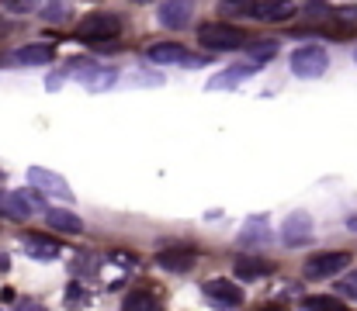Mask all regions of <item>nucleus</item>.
I'll return each instance as SVG.
<instances>
[{
    "label": "nucleus",
    "mask_w": 357,
    "mask_h": 311,
    "mask_svg": "<svg viewBox=\"0 0 357 311\" xmlns=\"http://www.w3.org/2000/svg\"><path fill=\"white\" fill-rule=\"evenodd\" d=\"M198 45L212 49V52H236L246 45V31L239 24H226V21H212L198 28Z\"/></svg>",
    "instance_id": "obj_1"
},
{
    "label": "nucleus",
    "mask_w": 357,
    "mask_h": 311,
    "mask_svg": "<svg viewBox=\"0 0 357 311\" xmlns=\"http://www.w3.org/2000/svg\"><path fill=\"white\" fill-rule=\"evenodd\" d=\"M119 31H121L119 14H87L77 24V38L80 42H91V45H105V42L119 38Z\"/></svg>",
    "instance_id": "obj_2"
},
{
    "label": "nucleus",
    "mask_w": 357,
    "mask_h": 311,
    "mask_svg": "<svg viewBox=\"0 0 357 311\" xmlns=\"http://www.w3.org/2000/svg\"><path fill=\"white\" fill-rule=\"evenodd\" d=\"M326 70H330V56H326V49H319V45H302V49L291 52V73H295V77H302V80H316V77H323Z\"/></svg>",
    "instance_id": "obj_3"
},
{
    "label": "nucleus",
    "mask_w": 357,
    "mask_h": 311,
    "mask_svg": "<svg viewBox=\"0 0 357 311\" xmlns=\"http://www.w3.org/2000/svg\"><path fill=\"white\" fill-rule=\"evenodd\" d=\"M344 266H351V253H316L305 263V277L309 280H330L337 277Z\"/></svg>",
    "instance_id": "obj_4"
},
{
    "label": "nucleus",
    "mask_w": 357,
    "mask_h": 311,
    "mask_svg": "<svg viewBox=\"0 0 357 311\" xmlns=\"http://www.w3.org/2000/svg\"><path fill=\"white\" fill-rule=\"evenodd\" d=\"M146 59L149 63H181V66H205V56H188L184 45L177 42H156L146 49Z\"/></svg>",
    "instance_id": "obj_5"
},
{
    "label": "nucleus",
    "mask_w": 357,
    "mask_h": 311,
    "mask_svg": "<svg viewBox=\"0 0 357 311\" xmlns=\"http://www.w3.org/2000/svg\"><path fill=\"white\" fill-rule=\"evenodd\" d=\"M28 184H35L38 191H45V194H52V198H59V201H73V191L66 187V180L59 177V173H52V170H45V166H31L28 170Z\"/></svg>",
    "instance_id": "obj_6"
},
{
    "label": "nucleus",
    "mask_w": 357,
    "mask_h": 311,
    "mask_svg": "<svg viewBox=\"0 0 357 311\" xmlns=\"http://www.w3.org/2000/svg\"><path fill=\"white\" fill-rule=\"evenodd\" d=\"M281 239H284V246H305L309 239H312V218L305 214V211H291L284 221H281Z\"/></svg>",
    "instance_id": "obj_7"
},
{
    "label": "nucleus",
    "mask_w": 357,
    "mask_h": 311,
    "mask_svg": "<svg viewBox=\"0 0 357 311\" xmlns=\"http://www.w3.org/2000/svg\"><path fill=\"white\" fill-rule=\"evenodd\" d=\"M195 260H198V249H195V246H170V249L156 253V266L174 270V273L191 270V266H195Z\"/></svg>",
    "instance_id": "obj_8"
},
{
    "label": "nucleus",
    "mask_w": 357,
    "mask_h": 311,
    "mask_svg": "<svg viewBox=\"0 0 357 311\" xmlns=\"http://www.w3.org/2000/svg\"><path fill=\"white\" fill-rule=\"evenodd\" d=\"M191 17H195V0H167V3L160 7V24H163V28L181 31V28L191 24Z\"/></svg>",
    "instance_id": "obj_9"
},
{
    "label": "nucleus",
    "mask_w": 357,
    "mask_h": 311,
    "mask_svg": "<svg viewBox=\"0 0 357 311\" xmlns=\"http://www.w3.org/2000/svg\"><path fill=\"white\" fill-rule=\"evenodd\" d=\"M205 298H208L212 305H226V308H239V305H243V291H239V284L226 280V277L208 280V284H205Z\"/></svg>",
    "instance_id": "obj_10"
},
{
    "label": "nucleus",
    "mask_w": 357,
    "mask_h": 311,
    "mask_svg": "<svg viewBox=\"0 0 357 311\" xmlns=\"http://www.w3.org/2000/svg\"><path fill=\"white\" fill-rule=\"evenodd\" d=\"M21 249H24V256H31V260H56V256L63 253L59 239H45V235H24Z\"/></svg>",
    "instance_id": "obj_11"
},
{
    "label": "nucleus",
    "mask_w": 357,
    "mask_h": 311,
    "mask_svg": "<svg viewBox=\"0 0 357 311\" xmlns=\"http://www.w3.org/2000/svg\"><path fill=\"white\" fill-rule=\"evenodd\" d=\"M52 59H56L52 45H24V49L7 56V63H28V66H42V63H52Z\"/></svg>",
    "instance_id": "obj_12"
},
{
    "label": "nucleus",
    "mask_w": 357,
    "mask_h": 311,
    "mask_svg": "<svg viewBox=\"0 0 357 311\" xmlns=\"http://www.w3.org/2000/svg\"><path fill=\"white\" fill-rule=\"evenodd\" d=\"M257 66H260V63H239V66H229L222 77H212V80H208V90H222V87L229 90V87H236V83H243L250 73H257Z\"/></svg>",
    "instance_id": "obj_13"
},
{
    "label": "nucleus",
    "mask_w": 357,
    "mask_h": 311,
    "mask_svg": "<svg viewBox=\"0 0 357 311\" xmlns=\"http://www.w3.org/2000/svg\"><path fill=\"white\" fill-rule=\"evenodd\" d=\"M246 10H250V17H257V21H284V17H291V7H288L284 0H271V3H250Z\"/></svg>",
    "instance_id": "obj_14"
},
{
    "label": "nucleus",
    "mask_w": 357,
    "mask_h": 311,
    "mask_svg": "<svg viewBox=\"0 0 357 311\" xmlns=\"http://www.w3.org/2000/svg\"><path fill=\"white\" fill-rule=\"evenodd\" d=\"M115 80H119L115 70H108V66H94V63H87V73H80V83L91 87V90H105V87H112Z\"/></svg>",
    "instance_id": "obj_15"
},
{
    "label": "nucleus",
    "mask_w": 357,
    "mask_h": 311,
    "mask_svg": "<svg viewBox=\"0 0 357 311\" xmlns=\"http://www.w3.org/2000/svg\"><path fill=\"white\" fill-rule=\"evenodd\" d=\"M271 270H274V266H271L267 260H250V256L236 260V266H233V273H236L239 280H264Z\"/></svg>",
    "instance_id": "obj_16"
},
{
    "label": "nucleus",
    "mask_w": 357,
    "mask_h": 311,
    "mask_svg": "<svg viewBox=\"0 0 357 311\" xmlns=\"http://www.w3.org/2000/svg\"><path fill=\"white\" fill-rule=\"evenodd\" d=\"M45 221H49V225H52L56 232H73V235H77V232H84V221H80V218H77L73 211H59V207H49V211H45Z\"/></svg>",
    "instance_id": "obj_17"
},
{
    "label": "nucleus",
    "mask_w": 357,
    "mask_h": 311,
    "mask_svg": "<svg viewBox=\"0 0 357 311\" xmlns=\"http://www.w3.org/2000/svg\"><path fill=\"white\" fill-rule=\"evenodd\" d=\"M0 214L10 218V221H24L28 218V207L21 205L17 194H0Z\"/></svg>",
    "instance_id": "obj_18"
},
{
    "label": "nucleus",
    "mask_w": 357,
    "mask_h": 311,
    "mask_svg": "<svg viewBox=\"0 0 357 311\" xmlns=\"http://www.w3.org/2000/svg\"><path fill=\"white\" fill-rule=\"evenodd\" d=\"M42 17H45L49 24H63V21L70 17V0H45V3H42Z\"/></svg>",
    "instance_id": "obj_19"
},
{
    "label": "nucleus",
    "mask_w": 357,
    "mask_h": 311,
    "mask_svg": "<svg viewBox=\"0 0 357 311\" xmlns=\"http://www.w3.org/2000/svg\"><path fill=\"white\" fill-rule=\"evenodd\" d=\"M17 198H21V205L28 207V214H31V211H49L45 198H42V191H38L35 184H31L28 191H17Z\"/></svg>",
    "instance_id": "obj_20"
},
{
    "label": "nucleus",
    "mask_w": 357,
    "mask_h": 311,
    "mask_svg": "<svg viewBox=\"0 0 357 311\" xmlns=\"http://www.w3.org/2000/svg\"><path fill=\"white\" fill-rule=\"evenodd\" d=\"M128 311H139V308H156V298L153 294H146V291H132L125 301H121Z\"/></svg>",
    "instance_id": "obj_21"
},
{
    "label": "nucleus",
    "mask_w": 357,
    "mask_h": 311,
    "mask_svg": "<svg viewBox=\"0 0 357 311\" xmlns=\"http://www.w3.org/2000/svg\"><path fill=\"white\" fill-rule=\"evenodd\" d=\"M239 242H243V246L267 242V228H264V221H257V225H246V228H243V235H239Z\"/></svg>",
    "instance_id": "obj_22"
},
{
    "label": "nucleus",
    "mask_w": 357,
    "mask_h": 311,
    "mask_svg": "<svg viewBox=\"0 0 357 311\" xmlns=\"http://www.w3.org/2000/svg\"><path fill=\"white\" fill-rule=\"evenodd\" d=\"M337 294H340L344 301H357V270H351V273L337 284Z\"/></svg>",
    "instance_id": "obj_23"
},
{
    "label": "nucleus",
    "mask_w": 357,
    "mask_h": 311,
    "mask_svg": "<svg viewBox=\"0 0 357 311\" xmlns=\"http://www.w3.org/2000/svg\"><path fill=\"white\" fill-rule=\"evenodd\" d=\"M274 45H278V42H257L253 63H264V59H271V56H274Z\"/></svg>",
    "instance_id": "obj_24"
},
{
    "label": "nucleus",
    "mask_w": 357,
    "mask_h": 311,
    "mask_svg": "<svg viewBox=\"0 0 357 311\" xmlns=\"http://www.w3.org/2000/svg\"><path fill=\"white\" fill-rule=\"evenodd\" d=\"M305 308H326V311H333V308H340V301H337V298H309V301H305Z\"/></svg>",
    "instance_id": "obj_25"
},
{
    "label": "nucleus",
    "mask_w": 357,
    "mask_h": 311,
    "mask_svg": "<svg viewBox=\"0 0 357 311\" xmlns=\"http://www.w3.org/2000/svg\"><path fill=\"white\" fill-rule=\"evenodd\" d=\"M84 301V287L80 284H70V305H80Z\"/></svg>",
    "instance_id": "obj_26"
},
{
    "label": "nucleus",
    "mask_w": 357,
    "mask_h": 311,
    "mask_svg": "<svg viewBox=\"0 0 357 311\" xmlns=\"http://www.w3.org/2000/svg\"><path fill=\"white\" fill-rule=\"evenodd\" d=\"M347 228H354V232H357V214H354V218H347Z\"/></svg>",
    "instance_id": "obj_27"
},
{
    "label": "nucleus",
    "mask_w": 357,
    "mask_h": 311,
    "mask_svg": "<svg viewBox=\"0 0 357 311\" xmlns=\"http://www.w3.org/2000/svg\"><path fill=\"white\" fill-rule=\"evenodd\" d=\"M0 31H7V24H0Z\"/></svg>",
    "instance_id": "obj_28"
},
{
    "label": "nucleus",
    "mask_w": 357,
    "mask_h": 311,
    "mask_svg": "<svg viewBox=\"0 0 357 311\" xmlns=\"http://www.w3.org/2000/svg\"><path fill=\"white\" fill-rule=\"evenodd\" d=\"M135 3H149V0H135Z\"/></svg>",
    "instance_id": "obj_29"
},
{
    "label": "nucleus",
    "mask_w": 357,
    "mask_h": 311,
    "mask_svg": "<svg viewBox=\"0 0 357 311\" xmlns=\"http://www.w3.org/2000/svg\"><path fill=\"white\" fill-rule=\"evenodd\" d=\"M354 56H357V52H354Z\"/></svg>",
    "instance_id": "obj_30"
}]
</instances>
